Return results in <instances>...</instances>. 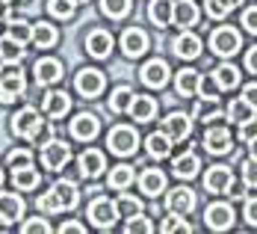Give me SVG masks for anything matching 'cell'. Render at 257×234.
<instances>
[{
    "label": "cell",
    "instance_id": "obj_19",
    "mask_svg": "<svg viewBox=\"0 0 257 234\" xmlns=\"http://www.w3.org/2000/svg\"><path fill=\"white\" fill-rule=\"evenodd\" d=\"M198 169H201V160H198V154H195L192 148H186V151L180 157H175V163H172V172H175L178 178H195Z\"/></svg>",
    "mask_w": 257,
    "mask_h": 234
},
{
    "label": "cell",
    "instance_id": "obj_18",
    "mask_svg": "<svg viewBox=\"0 0 257 234\" xmlns=\"http://www.w3.org/2000/svg\"><path fill=\"white\" fill-rule=\"evenodd\" d=\"M98 130H101V122L92 116V113H80V116H74V122H71V133L77 136V139H95L98 136Z\"/></svg>",
    "mask_w": 257,
    "mask_h": 234
},
{
    "label": "cell",
    "instance_id": "obj_14",
    "mask_svg": "<svg viewBox=\"0 0 257 234\" xmlns=\"http://www.w3.org/2000/svg\"><path fill=\"white\" fill-rule=\"evenodd\" d=\"M24 216V202L15 193H0V222H18Z\"/></svg>",
    "mask_w": 257,
    "mask_h": 234
},
{
    "label": "cell",
    "instance_id": "obj_25",
    "mask_svg": "<svg viewBox=\"0 0 257 234\" xmlns=\"http://www.w3.org/2000/svg\"><path fill=\"white\" fill-rule=\"evenodd\" d=\"M139 187H142L145 196H160V193L166 190V175H163L160 169H145V172L139 175Z\"/></svg>",
    "mask_w": 257,
    "mask_h": 234
},
{
    "label": "cell",
    "instance_id": "obj_60",
    "mask_svg": "<svg viewBox=\"0 0 257 234\" xmlns=\"http://www.w3.org/2000/svg\"><path fill=\"white\" fill-rule=\"evenodd\" d=\"M0 3H9V0H0Z\"/></svg>",
    "mask_w": 257,
    "mask_h": 234
},
{
    "label": "cell",
    "instance_id": "obj_36",
    "mask_svg": "<svg viewBox=\"0 0 257 234\" xmlns=\"http://www.w3.org/2000/svg\"><path fill=\"white\" fill-rule=\"evenodd\" d=\"M133 178H136L133 166H127V163L112 166V172H109V187H112V190H124V187H130V184H133Z\"/></svg>",
    "mask_w": 257,
    "mask_h": 234
},
{
    "label": "cell",
    "instance_id": "obj_26",
    "mask_svg": "<svg viewBox=\"0 0 257 234\" xmlns=\"http://www.w3.org/2000/svg\"><path fill=\"white\" fill-rule=\"evenodd\" d=\"M157 113V101L154 98H148V95H136L133 98V104H130V116L136 119V122H151Z\"/></svg>",
    "mask_w": 257,
    "mask_h": 234
},
{
    "label": "cell",
    "instance_id": "obj_46",
    "mask_svg": "<svg viewBox=\"0 0 257 234\" xmlns=\"http://www.w3.org/2000/svg\"><path fill=\"white\" fill-rule=\"evenodd\" d=\"M222 86H219V80H216V74H207V77H201V86H198V95H204V98H216V92H219Z\"/></svg>",
    "mask_w": 257,
    "mask_h": 234
},
{
    "label": "cell",
    "instance_id": "obj_39",
    "mask_svg": "<svg viewBox=\"0 0 257 234\" xmlns=\"http://www.w3.org/2000/svg\"><path fill=\"white\" fill-rule=\"evenodd\" d=\"M242 0H207V15L210 18H225V15H231L233 6H239Z\"/></svg>",
    "mask_w": 257,
    "mask_h": 234
},
{
    "label": "cell",
    "instance_id": "obj_47",
    "mask_svg": "<svg viewBox=\"0 0 257 234\" xmlns=\"http://www.w3.org/2000/svg\"><path fill=\"white\" fill-rule=\"evenodd\" d=\"M51 139H53V125H51V122L39 125V128H36V133H33V142H36V145H48Z\"/></svg>",
    "mask_w": 257,
    "mask_h": 234
},
{
    "label": "cell",
    "instance_id": "obj_48",
    "mask_svg": "<svg viewBox=\"0 0 257 234\" xmlns=\"http://www.w3.org/2000/svg\"><path fill=\"white\" fill-rule=\"evenodd\" d=\"M21 231L24 234H33V231H51V225H48V219L45 216H36V219H27L24 225H21Z\"/></svg>",
    "mask_w": 257,
    "mask_h": 234
},
{
    "label": "cell",
    "instance_id": "obj_43",
    "mask_svg": "<svg viewBox=\"0 0 257 234\" xmlns=\"http://www.w3.org/2000/svg\"><path fill=\"white\" fill-rule=\"evenodd\" d=\"M115 205H118V213H121V216H133V213H139V210H142V202H139L136 196H127V193H124Z\"/></svg>",
    "mask_w": 257,
    "mask_h": 234
},
{
    "label": "cell",
    "instance_id": "obj_49",
    "mask_svg": "<svg viewBox=\"0 0 257 234\" xmlns=\"http://www.w3.org/2000/svg\"><path fill=\"white\" fill-rule=\"evenodd\" d=\"M239 139L242 142H254L257 139V119H248V122L239 125Z\"/></svg>",
    "mask_w": 257,
    "mask_h": 234
},
{
    "label": "cell",
    "instance_id": "obj_23",
    "mask_svg": "<svg viewBox=\"0 0 257 234\" xmlns=\"http://www.w3.org/2000/svg\"><path fill=\"white\" fill-rule=\"evenodd\" d=\"M148 18H151L157 27L175 24V3H172V0H151V3H148Z\"/></svg>",
    "mask_w": 257,
    "mask_h": 234
},
{
    "label": "cell",
    "instance_id": "obj_20",
    "mask_svg": "<svg viewBox=\"0 0 257 234\" xmlns=\"http://www.w3.org/2000/svg\"><path fill=\"white\" fill-rule=\"evenodd\" d=\"M233 184V175L228 166H213L207 169V178H204V187L210 193H228V187Z\"/></svg>",
    "mask_w": 257,
    "mask_h": 234
},
{
    "label": "cell",
    "instance_id": "obj_52",
    "mask_svg": "<svg viewBox=\"0 0 257 234\" xmlns=\"http://www.w3.org/2000/svg\"><path fill=\"white\" fill-rule=\"evenodd\" d=\"M242 98H245V101L257 110V83H248V86L242 89Z\"/></svg>",
    "mask_w": 257,
    "mask_h": 234
},
{
    "label": "cell",
    "instance_id": "obj_3",
    "mask_svg": "<svg viewBox=\"0 0 257 234\" xmlns=\"http://www.w3.org/2000/svg\"><path fill=\"white\" fill-rule=\"evenodd\" d=\"M210 48H213L216 56H233V53L239 51V33H236L233 27H219V30H213Z\"/></svg>",
    "mask_w": 257,
    "mask_h": 234
},
{
    "label": "cell",
    "instance_id": "obj_29",
    "mask_svg": "<svg viewBox=\"0 0 257 234\" xmlns=\"http://www.w3.org/2000/svg\"><path fill=\"white\" fill-rule=\"evenodd\" d=\"M219 113H222V110L216 104V98H204V95H201V98L195 101V107H192V116L201 119V122H219Z\"/></svg>",
    "mask_w": 257,
    "mask_h": 234
},
{
    "label": "cell",
    "instance_id": "obj_44",
    "mask_svg": "<svg viewBox=\"0 0 257 234\" xmlns=\"http://www.w3.org/2000/svg\"><path fill=\"white\" fill-rule=\"evenodd\" d=\"M74 6L77 3H71V0H48V9H51L56 18H71L74 15Z\"/></svg>",
    "mask_w": 257,
    "mask_h": 234
},
{
    "label": "cell",
    "instance_id": "obj_59",
    "mask_svg": "<svg viewBox=\"0 0 257 234\" xmlns=\"http://www.w3.org/2000/svg\"><path fill=\"white\" fill-rule=\"evenodd\" d=\"M0 184H3V172H0Z\"/></svg>",
    "mask_w": 257,
    "mask_h": 234
},
{
    "label": "cell",
    "instance_id": "obj_13",
    "mask_svg": "<svg viewBox=\"0 0 257 234\" xmlns=\"http://www.w3.org/2000/svg\"><path fill=\"white\" fill-rule=\"evenodd\" d=\"M166 208L172 210V213H189V210L195 208V193L192 190H186V187H175V190H169V196H166Z\"/></svg>",
    "mask_w": 257,
    "mask_h": 234
},
{
    "label": "cell",
    "instance_id": "obj_28",
    "mask_svg": "<svg viewBox=\"0 0 257 234\" xmlns=\"http://www.w3.org/2000/svg\"><path fill=\"white\" fill-rule=\"evenodd\" d=\"M133 98H136V95H133V89L121 83V86H115V89H112V95H109V101H106V107H109L112 113H124V110H130V104H133Z\"/></svg>",
    "mask_w": 257,
    "mask_h": 234
},
{
    "label": "cell",
    "instance_id": "obj_30",
    "mask_svg": "<svg viewBox=\"0 0 257 234\" xmlns=\"http://www.w3.org/2000/svg\"><path fill=\"white\" fill-rule=\"evenodd\" d=\"M198 21V6L192 0H180L175 3V24L178 27H192Z\"/></svg>",
    "mask_w": 257,
    "mask_h": 234
},
{
    "label": "cell",
    "instance_id": "obj_34",
    "mask_svg": "<svg viewBox=\"0 0 257 234\" xmlns=\"http://www.w3.org/2000/svg\"><path fill=\"white\" fill-rule=\"evenodd\" d=\"M228 119H231V122H236V125H242V122L254 119V107L248 104L245 98H233L231 104H228Z\"/></svg>",
    "mask_w": 257,
    "mask_h": 234
},
{
    "label": "cell",
    "instance_id": "obj_10",
    "mask_svg": "<svg viewBox=\"0 0 257 234\" xmlns=\"http://www.w3.org/2000/svg\"><path fill=\"white\" fill-rule=\"evenodd\" d=\"M74 86H77V92L83 98H95V95L103 92V74L98 68H83V71H77Z\"/></svg>",
    "mask_w": 257,
    "mask_h": 234
},
{
    "label": "cell",
    "instance_id": "obj_40",
    "mask_svg": "<svg viewBox=\"0 0 257 234\" xmlns=\"http://www.w3.org/2000/svg\"><path fill=\"white\" fill-rule=\"evenodd\" d=\"M213 74H216V80H219V86H222V89H233V86L239 83V71H236L233 65H219Z\"/></svg>",
    "mask_w": 257,
    "mask_h": 234
},
{
    "label": "cell",
    "instance_id": "obj_58",
    "mask_svg": "<svg viewBox=\"0 0 257 234\" xmlns=\"http://www.w3.org/2000/svg\"><path fill=\"white\" fill-rule=\"evenodd\" d=\"M71 3H86V0H71Z\"/></svg>",
    "mask_w": 257,
    "mask_h": 234
},
{
    "label": "cell",
    "instance_id": "obj_15",
    "mask_svg": "<svg viewBox=\"0 0 257 234\" xmlns=\"http://www.w3.org/2000/svg\"><path fill=\"white\" fill-rule=\"evenodd\" d=\"M172 51L178 53L180 59H195L198 53H201V39L195 36V33H189V30H183L178 39L172 42Z\"/></svg>",
    "mask_w": 257,
    "mask_h": 234
},
{
    "label": "cell",
    "instance_id": "obj_27",
    "mask_svg": "<svg viewBox=\"0 0 257 234\" xmlns=\"http://www.w3.org/2000/svg\"><path fill=\"white\" fill-rule=\"evenodd\" d=\"M198 86H201V74H198L195 68H180L178 71V92L183 98L198 95Z\"/></svg>",
    "mask_w": 257,
    "mask_h": 234
},
{
    "label": "cell",
    "instance_id": "obj_4",
    "mask_svg": "<svg viewBox=\"0 0 257 234\" xmlns=\"http://www.w3.org/2000/svg\"><path fill=\"white\" fill-rule=\"evenodd\" d=\"M136 142H139V136H136V130L127 128V125L112 128L109 136H106V145H109V151H115V154H133V151H136Z\"/></svg>",
    "mask_w": 257,
    "mask_h": 234
},
{
    "label": "cell",
    "instance_id": "obj_54",
    "mask_svg": "<svg viewBox=\"0 0 257 234\" xmlns=\"http://www.w3.org/2000/svg\"><path fill=\"white\" fill-rule=\"evenodd\" d=\"M245 187H248L245 181H242V184H236V181H233L231 187H228V196H231V199H242V196H245Z\"/></svg>",
    "mask_w": 257,
    "mask_h": 234
},
{
    "label": "cell",
    "instance_id": "obj_53",
    "mask_svg": "<svg viewBox=\"0 0 257 234\" xmlns=\"http://www.w3.org/2000/svg\"><path fill=\"white\" fill-rule=\"evenodd\" d=\"M245 219H248L251 225H257V199H248V202H245Z\"/></svg>",
    "mask_w": 257,
    "mask_h": 234
},
{
    "label": "cell",
    "instance_id": "obj_24",
    "mask_svg": "<svg viewBox=\"0 0 257 234\" xmlns=\"http://www.w3.org/2000/svg\"><path fill=\"white\" fill-rule=\"evenodd\" d=\"M68 110H71V98H68L65 92L53 89V92H48V95H45V113H48L51 119H62Z\"/></svg>",
    "mask_w": 257,
    "mask_h": 234
},
{
    "label": "cell",
    "instance_id": "obj_1",
    "mask_svg": "<svg viewBox=\"0 0 257 234\" xmlns=\"http://www.w3.org/2000/svg\"><path fill=\"white\" fill-rule=\"evenodd\" d=\"M77 202H80V190H77V184L74 181H56L39 199V210L42 213H59V210H71V208H77Z\"/></svg>",
    "mask_w": 257,
    "mask_h": 234
},
{
    "label": "cell",
    "instance_id": "obj_31",
    "mask_svg": "<svg viewBox=\"0 0 257 234\" xmlns=\"http://www.w3.org/2000/svg\"><path fill=\"white\" fill-rule=\"evenodd\" d=\"M33 45L36 48H53L56 45V27L45 24V21H39V24H33Z\"/></svg>",
    "mask_w": 257,
    "mask_h": 234
},
{
    "label": "cell",
    "instance_id": "obj_45",
    "mask_svg": "<svg viewBox=\"0 0 257 234\" xmlns=\"http://www.w3.org/2000/svg\"><path fill=\"white\" fill-rule=\"evenodd\" d=\"M6 163H9L12 169H21V166H30V163H33V154H30L27 148H15V151L6 154Z\"/></svg>",
    "mask_w": 257,
    "mask_h": 234
},
{
    "label": "cell",
    "instance_id": "obj_16",
    "mask_svg": "<svg viewBox=\"0 0 257 234\" xmlns=\"http://www.w3.org/2000/svg\"><path fill=\"white\" fill-rule=\"evenodd\" d=\"M121 51H124V56H130V59H136V56H142V53L148 51V36L142 33V30H127L124 36H121Z\"/></svg>",
    "mask_w": 257,
    "mask_h": 234
},
{
    "label": "cell",
    "instance_id": "obj_42",
    "mask_svg": "<svg viewBox=\"0 0 257 234\" xmlns=\"http://www.w3.org/2000/svg\"><path fill=\"white\" fill-rule=\"evenodd\" d=\"M160 231H166V234H172V231H192V225L183 219V213H172V216H166V219H163Z\"/></svg>",
    "mask_w": 257,
    "mask_h": 234
},
{
    "label": "cell",
    "instance_id": "obj_7",
    "mask_svg": "<svg viewBox=\"0 0 257 234\" xmlns=\"http://www.w3.org/2000/svg\"><path fill=\"white\" fill-rule=\"evenodd\" d=\"M68 157H71V148H68V142H62V139H51L45 148H42V166L45 169H62L65 163H68Z\"/></svg>",
    "mask_w": 257,
    "mask_h": 234
},
{
    "label": "cell",
    "instance_id": "obj_12",
    "mask_svg": "<svg viewBox=\"0 0 257 234\" xmlns=\"http://www.w3.org/2000/svg\"><path fill=\"white\" fill-rule=\"evenodd\" d=\"M103 169H106V160H103V154L95 151V148H86V151L77 157V172L83 178H98Z\"/></svg>",
    "mask_w": 257,
    "mask_h": 234
},
{
    "label": "cell",
    "instance_id": "obj_32",
    "mask_svg": "<svg viewBox=\"0 0 257 234\" xmlns=\"http://www.w3.org/2000/svg\"><path fill=\"white\" fill-rule=\"evenodd\" d=\"M21 56H24V45L21 42H15L9 33L0 36V59L3 62H21Z\"/></svg>",
    "mask_w": 257,
    "mask_h": 234
},
{
    "label": "cell",
    "instance_id": "obj_22",
    "mask_svg": "<svg viewBox=\"0 0 257 234\" xmlns=\"http://www.w3.org/2000/svg\"><path fill=\"white\" fill-rule=\"evenodd\" d=\"M169 65H166V59H151V62H145L142 65V80L148 83V86H166L169 83Z\"/></svg>",
    "mask_w": 257,
    "mask_h": 234
},
{
    "label": "cell",
    "instance_id": "obj_33",
    "mask_svg": "<svg viewBox=\"0 0 257 234\" xmlns=\"http://www.w3.org/2000/svg\"><path fill=\"white\" fill-rule=\"evenodd\" d=\"M148 154L157 157V160H163V157H169V151H172V139L163 133V130H157V133H151L148 136Z\"/></svg>",
    "mask_w": 257,
    "mask_h": 234
},
{
    "label": "cell",
    "instance_id": "obj_9",
    "mask_svg": "<svg viewBox=\"0 0 257 234\" xmlns=\"http://www.w3.org/2000/svg\"><path fill=\"white\" fill-rule=\"evenodd\" d=\"M189 128H192V119L183 116V113H169V116L163 119V125H160V130H163L172 142L186 139V136H189Z\"/></svg>",
    "mask_w": 257,
    "mask_h": 234
},
{
    "label": "cell",
    "instance_id": "obj_56",
    "mask_svg": "<svg viewBox=\"0 0 257 234\" xmlns=\"http://www.w3.org/2000/svg\"><path fill=\"white\" fill-rule=\"evenodd\" d=\"M59 231L65 234V231H86V225H80V222H62V225H59Z\"/></svg>",
    "mask_w": 257,
    "mask_h": 234
},
{
    "label": "cell",
    "instance_id": "obj_57",
    "mask_svg": "<svg viewBox=\"0 0 257 234\" xmlns=\"http://www.w3.org/2000/svg\"><path fill=\"white\" fill-rule=\"evenodd\" d=\"M248 148H251V160H257V139L254 142H248Z\"/></svg>",
    "mask_w": 257,
    "mask_h": 234
},
{
    "label": "cell",
    "instance_id": "obj_38",
    "mask_svg": "<svg viewBox=\"0 0 257 234\" xmlns=\"http://www.w3.org/2000/svg\"><path fill=\"white\" fill-rule=\"evenodd\" d=\"M15 42H21V45H27V42H33V24H27V21H21V18H15V21H9V30H6Z\"/></svg>",
    "mask_w": 257,
    "mask_h": 234
},
{
    "label": "cell",
    "instance_id": "obj_5",
    "mask_svg": "<svg viewBox=\"0 0 257 234\" xmlns=\"http://www.w3.org/2000/svg\"><path fill=\"white\" fill-rule=\"evenodd\" d=\"M42 125V116L36 107H21L15 116H12V133L15 136H24V139H33L36 128Z\"/></svg>",
    "mask_w": 257,
    "mask_h": 234
},
{
    "label": "cell",
    "instance_id": "obj_37",
    "mask_svg": "<svg viewBox=\"0 0 257 234\" xmlns=\"http://www.w3.org/2000/svg\"><path fill=\"white\" fill-rule=\"evenodd\" d=\"M130 3H133V0H101V12L106 18L118 21V18H124L130 12Z\"/></svg>",
    "mask_w": 257,
    "mask_h": 234
},
{
    "label": "cell",
    "instance_id": "obj_17",
    "mask_svg": "<svg viewBox=\"0 0 257 234\" xmlns=\"http://www.w3.org/2000/svg\"><path fill=\"white\" fill-rule=\"evenodd\" d=\"M36 80H39V86H51L56 80L62 77V65H59V59H51V56H42L39 62H36Z\"/></svg>",
    "mask_w": 257,
    "mask_h": 234
},
{
    "label": "cell",
    "instance_id": "obj_2",
    "mask_svg": "<svg viewBox=\"0 0 257 234\" xmlns=\"http://www.w3.org/2000/svg\"><path fill=\"white\" fill-rule=\"evenodd\" d=\"M24 89H27V80H24L21 65H18V62H3V65H0V101L9 104V101H15Z\"/></svg>",
    "mask_w": 257,
    "mask_h": 234
},
{
    "label": "cell",
    "instance_id": "obj_11",
    "mask_svg": "<svg viewBox=\"0 0 257 234\" xmlns=\"http://www.w3.org/2000/svg\"><path fill=\"white\" fill-rule=\"evenodd\" d=\"M204 222L213 228V231H225V228H231L233 225V208L231 205H225V202H216V205L207 208Z\"/></svg>",
    "mask_w": 257,
    "mask_h": 234
},
{
    "label": "cell",
    "instance_id": "obj_50",
    "mask_svg": "<svg viewBox=\"0 0 257 234\" xmlns=\"http://www.w3.org/2000/svg\"><path fill=\"white\" fill-rule=\"evenodd\" d=\"M239 169H242V181L248 187H257V160H245Z\"/></svg>",
    "mask_w": 257,
    "mask_h": 234
},
{
    "label": "cell",
    "instance_id": "obj_41",
    "mask_svg": "<svg viewBox=\"0 0 257 234\" xmlns=\"http://www.w3.org/2000/svg\"><path fill=\"white\" fill-rule=\"evenodd\" d=\"M127 231L130 234H151L154 231V222L148 219V216H142V210L139 213H133V216H127Z\"/></svg>",
    "mask_w": 257,
    "mask_h": 234
},
{
    "label": "cell",
    "instance_id": "obj_35",
    "mask_svg": "<svg viewBox=\"0 0 257 234\" xmlns=\"http://www.w3.org/2000/svg\"><path fill=\"white\" fill-rule=\"evenodd\" d=\"M12 181H15L18 190H36L39 187V172L30 163V166H21V169H12Z\"/></svg>",
    "mask_w": 257,
    "mask_h": 234
},
{
    "label": "cell",
    "instance_id": "obj_6",
    "mask_svg": "<svg viewBox=\"0 0 257 234\" xmlns=\"http://www.w3.org/2000/svg\"><path fill=\"white\" fill-rule=\"evenodd\" d=\"M86 216L98 225V228H109V225H115V219L121 216L118 213V205H112L109 199H95L89 210H86Z\"/></svg>",
    "mask_w": 257,
    "mask_h": 234
},
{
    "label": "cell",
    "instance_id": "obj_8",
    "mask_svg": "<svg viewBox=\"0 0 257 234\" xmlns=\"http://www.w3.org/2000/svg\"><path fill=\"white\" fill-rule=\"evenodd\" d=\"M204 148L210 154H228L233 145H231V130L225 125H213V128L204 130Z\"/></svg>",
    "mask_w": 257,
    "mask_h": 234
},
{
    "label": "cell",
    "instance_id": "obj_21",
    "mask_svg": "<svg viewBox=\"0 0 257 234\" xmlns=\"http://www.w3.org/2000/svg\"><path fill=\"white\" fill-rule=\"evenodd\" d=\"M109 51H112V36H109L106 30H92V33L86 36V53L103 59Z\"/></svg>",
    "mask_w": 257,
    "mask_h": 234
},
{
    "label": "cell",
    "instance_id": "obj_55",
    "mask_svg": "<svg viewBox=\"0 0 257 234\" xmlns=\"http://www.w3.org/2000/svg\"><path fill=\"white\" fill-rule=\"evenodd\" d=\"M245 68H248L251 74H257V48L248 51V56H245Z\"/></svg>",
    "mask_w": 257,
    "mask_h": 234
},
{
    "label": "cell",
    "instance_id": "obj_51",
    "mask_svg": "<svg viewBox=\"0 0 257 234\" xmlns=\"http://www.w3.org/2000/svg\"><path fill=\"white\" fill-rule=\"evenodd\" d=\"M242 27H245L248 33H257V9H254V6L242 12Z\"/></svg>",
    "mask_w": 257,
    "mask_h": 234
}]
</instances>
